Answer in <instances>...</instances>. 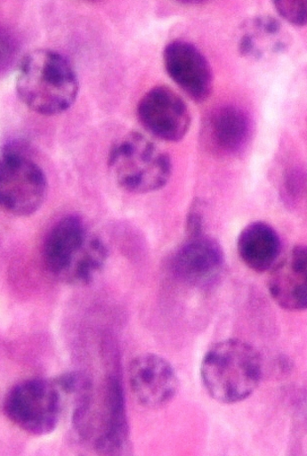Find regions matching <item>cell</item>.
<instances>
[{
  "instance_id": "9c48e42d",
  "label": "cell",
  "mask_w": 307,
  "mask_h": 456,
  "mask_svg": "<svg viewBox=\"0 0 307 456\" xmlns=\"http://www.w3.org/2000/svg\"><path fill=\"white\" fill-rule=\"evenodd\" d=\"M166 73L175 85L201 102L208 99L214 86V76L206 56L198 47L187 41L175 40L164 51Z\"/></svg>"
},
{
  "instance_id": "7a4b0ae2",
  "label": "cell",
  "mask_w": 307,
  "mask_h": 456,
  "mask_svg": "<svg viewBox=\"0 0 307 456\" xmlns=\"http://www.w3.org/2000/svg\"><path fill=\"white\" fill-rule=\"evenodd\" d=\"M201 380L209 396L223 404L247 399L258 387L262 362L257 350L238 339L217 342L206 354Z\"/></svg>"
},
{
  "instance_id": "8992f818",
  "label": "cell",
  "mask_w": 307,
  "mask_h": 456,
  "mask_svg": "<svg viewBox=\"0 0 307 456\" xmlns=\"http://www.w3.org/2000/svg\"><path fill=\"white\" fill-rule=\"evenodd\" d=\"M137 116L149 134L168 142H180L190 126L188 105L168 86L153 87L143 95Z\"/></svg>"
},
{
  "instance_id": "52a82bcc",
  "label": "cell",
  "mask_w": 307,
  "mask_h": 456,
  "mask_svg": "<svg viewBox=\"0 0 307 456\" xmlns=\"http://www.w3.org/2000/svg\"><path fill=\"white\" fill-rule=\"evenodd\" d=\"M129 384L140 405L148 409L164 407L179 390V377L173 365L157 354L135 357L129 365Z\"/></svg>"
},
{
  "instance_id": "6da1fadb",
  "label": "cell",
  "mask_w": 307,
  "mask_h": 456,
  "mask_svg": "<svg viewBox=\"0 0 307 456\" xmlns=\"http://www.w3.org/2000/svg\"><path fill=\"white\" fill-rule=\"evenodd\" d=\"M16 91L33 111L42 116H57L75 102L78 93L77 76L60 53L37 49L22 59Z\"/></svg>"
},
{
  "instance_id": "e0dca14e",
  "label": "cell",
  "mask_w": 307,
  "mask_h": 456,
  "mask_svg": "<svg viewBox=\"0 0 307 456\" xmlns=\"http://www.w3.org/2000/svg\"><path fill=\"white\" fill-rule=\"evenodd\" d=\"M12 37H10V34L4 35L3 34L2 38V49H3V59L2 62L3 65L6 64V67L8 64L12 63L11 61L13 58L14 52H15V46H14V41L12 39Z\"/></svg>"
},
{
  "instance_id": "7c38bea8",
  "label": "cell",
  "mask_w": 307,
  "mask_h": 456,
  "mask_svg": "<svg viewBox=\"0 0 307 456\" xmlns=\"http://www.w3.org/2000/svg\"><path fill=\"white\" fill-rule=\"evenodd\" d=\"M270 271L269 292L280 308L307 310V247H295Z\"/></svg>"
},
{
  "instance_id": "5b68a950",
  "label": "cell",
  "mask_w": 307,
  "mask_h": 456,
  "mask_svg": "<svg viewBox=\"0 0 307 456\" xmlns=\"http://www.w3.org/2000/svg\"><path fill=\"white\" fill-rule=\"evenodd\" d=\"M47 178L41 167L19 151L6 149L0 163V200L6 212L29 216L47 195Z\"/></svg>"
},
{
  "instance_id": "5bb4252c",
  "label": "cell",
  "mask_w": 307,
  "mask_h": 456,
  "mask_svg": "<svg viewBox=\"0 0 307 456\" xmlns=\"http://www.w3.org/2000/svg\"><path fill=\"white\" fill-rule=\"evenodd\" d=\"M208 134L214 146L223 153L235 154L248 142L251 122L247 113L234 105L216 109L208 119Z\"/></svg>"
},
{
  "instance_id": "3957f363",
  "label": "cell",
  "mask_w": 307,
  "mask_h": 456,
  "mask_svg": "<svg viewBox=\"0 0 307 456\" xmlns=\"http://www.w3.org/2000/svg\"><path fill=\"white\" fill-rule=\"evenodd\" d=\"M109 167L118 185L133 194H149L169 182L172 162L150 139L131 133L110 149Z\"/></svg>"
},
{
  "instance_id": "8fae6325",
  "label": "cell",
  "mask_w": 307,
  "mask_h": 456,
  "mask_svg": "<svg viewBox=\"0 0 307 456\" xmlns=\"http://www.w3.org/2000/svg\"><path fill=\"white\" fill-rule=\"evenodd\" d=\"M94 449L104 455L126 454L130 447L129 425L122 385L110 376L103 390Z\"/></svg>"
},
{
  "instance_id": "30bf717a",
  "label": "cell",
  "mask_w": 307,
  "mask_h": 456,
  "mask_svg": "<svg viewBox=\"0 0 307 456\" xmlns=\"http://www.w3.org/2000/svg\"><path fill=\"white\" fill-rule=\"evenodd\" d=\"M91 236L77 215L67 216L53 226L43 248V259L51 273L64 280L80 261Z\"/></svg>"
},
{
  "instance_id": "277c9868",
  "label": "cell",
  "mask_w": 307,
  "mask_h": 456,
  "mask_svg": "<svg viewBox=\"0 0 307 456\" xmlns=\"http://www.w3.org/2000/svg\"><path fill=\"white\" fill-rule=\"evenodd\" d=\"M65 408L54 379H28L14 386L4 402L5 416L32 436H42L55 431Z\"/></svg>"
},
{
  "instance_id": "ba28073f",
  "label": "cell",
  "mask_w": 307,
  "mask_h": 456,
  "mask_svg": "<svg viewBox=\"0 0 307 456\" xmlns=\"http://www.w3.org/2000/svg\"><path fill=\"white\" fill-rule=\"evenodd\" d=\"M224 265L221 245L205 233L188 238L172 259L175 276L199 288L215 284L223 273Z\"/></svg>"
},
{
  "instance_id": "4fadbf2b",
  "label": "cell",
  "mask_w": 307,
  "mask_h": 456,
  "mask_svg": "<svg viewBox=\"0 0 307 456\" xmlns=\"http://www.w3.org/2000/svg\"><path fill=\"white\" fill-rule=\"evenodd\" d=\"M280 249L279 234L265 223L246 226L237 240V250L244 265L257 273H264L276 265Z\"/></svg>"
},
{
  "instance_id": "9a60e30c",
  "label": "cell",
  "mask_w": 307,
  "mask_h": 456,
  "mask_svg": "<svg viewBox=\"0 0 307 456\" xmlns=\"http://www.w3.org/2000/svg\"><path fill=\"white\" fill-rule=\"evenodd\" d=\"M109 251L105 244L96 236L92 235L89 245L81 260L68 274L64 281L72 284L86 285L93 282L105 265Z\"/></svg>"
},
{
  "instance_id": "2e32d148",
  "label": "cell",
  "mask_w": 307,
  "mask_h": 456,
  "mask_svg": "<svg viewBox=\"0 0 307 456\" xmlns=\"http://www.w3.org/2000/svg\"><path fill=\"white\" fill-rule=\"evenodd\" d=\"M274 5L278 13L288 23L307 25V0H276Z\"/></svg>"
}]
</instances>
